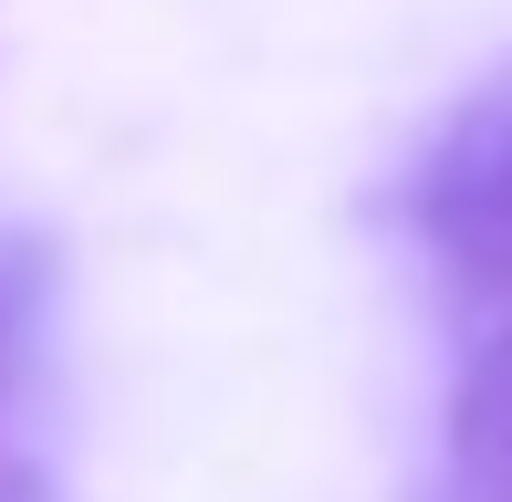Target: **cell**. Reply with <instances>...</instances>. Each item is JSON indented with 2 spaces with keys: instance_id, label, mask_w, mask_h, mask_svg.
Instances as JSON below:
<instances>
[{
  "instance_id": "obj_1",
  "label": "cell",
  "mask_w": 512,
  "mask_h": 502,
  "mask_svg": "<svg viewBox=\"0 0 512 502\" xmlns=\"http://www.w3.org/2000/svg\"><path fill=\"white\" fill-rule=\"evenodd\" d=\"M408 231L460 293L512 304V53L439 116L408 168Z\"/></svg>"
},
{
  "instance_id": "obj_2",
  "label": "cell",
  "mask_w": 512,
  "mask_h": 502,
  "mask_svg": "<svg viewBox=\"0 0 512 502\" xmlns=\"http://www.w3.org/2000/svg\"><path fill=\"white\" fill-rule=\"evenodd\" d=\"M439 502H512V325L460 367L439 408Z\"/></svg>"
},
{
  "instance_id": "obj_3",
  "label": "cell",
  "mask_w": 512,
  "mask_h": 502,
  "mask_svg": "<svg viewBox=\"0 0 512 502\" xmlns=\"http://www.w3.org/2000/svg\"><path fill=\"white\" fill-rule=\"evenodd\" d=\"M42 293H53V241L0 231V398H11L21 346H32V325H42Z\"/></svg>"
},
{
  "instance_id": "obj_4",
  "label": "cell",
  "mask_w": 512,
  "mask_h": 502,
  "mask_svg": "<svg viewBox=\"0 0 512 502\" xmlns=\"http://www.w3.org/2000/svg\"><path fill=\"white\" fill-rule=\"evenodd\" d=\"M0 502H63V492H53V471H42V461L0 450Z\"/></svg>"
}]
</instances>
